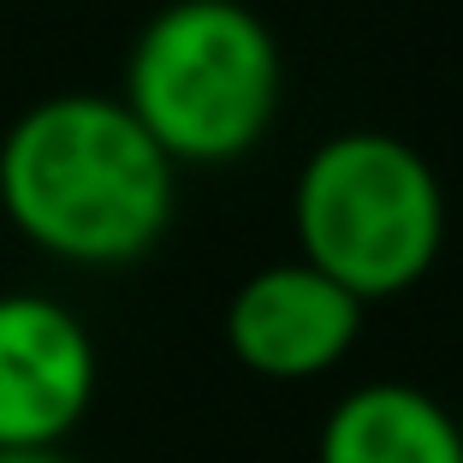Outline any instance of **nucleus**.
Returning a JSON list of instances; mask_svg holds the SVG:
<instances>
[{
  "label": "nucleus",
  "mask_w": 463,
  "mask_h": 463,
  "mask_svg": "<svg viewBox=\"0 0 463 463\" xmlns=\"http://www.w3.org/2000/svg\"><path fill=\"white\" fill-rule=\"evenodd\" d=\"M178 166L137 113L101 90L42 96L0 137V203L60 261L119 268L149 256L173 220Z\"/></svg>",
  "instance_id": "1"
},
{
  "label": "nucleus",
  "mask_w": 463,
  "mask_h": 463,
  "mask_svg": "<svg viewBox=\"0 0 463 463\" xmlns=\"http://www.w3.org/2000/svg\"><path fill=\"white\" fill-rule=\"evenodd\" d=\"M291 232L298 261L368 309L428 279L446 250V191L416 143L392 131H339L303 161Z\"/></svg>",
  "instance_id": "3"
},
{
  "label": "nucleus",
  "mask_w": 463,
  "mask_h": 463,
  "mask_svg": "<svg viewBox=\"0 0 463 463\" xmlns=\"http://www.w3.org/2000/svg\"><path fill=\"white\" fill-rule=\"evenodd\" d=\"M0 463H71V458L54 446V451H0Z\"/></svg>",
  "instance_id": "7"
},
{
  "label": "nucleus",
  "mask_w": 463,
  "mask_h": 463,
  "mask_svg": "<svg viewBox=\"0 0 463 463\" xmlns=\"http://www.w3.org/2000/svg\"><path fill=\"white\" fill-rule=\"evenodd\" d=\"M363 339V303L309 261H273L250 273L226 303V345L261 381H315Z\"/></svg>",
  "instance_id": "5"
},
{
  "label": "nucleus",
  "mask_w": 463,
  "mask_h": 463,
  "mask_svg": "<svg viewBox=\"0 0 463 463\" xmlns=\"http://www.w3.org/2000/svg\"><path fill=\"white\" fill-rule=\"evenodd\" d=\"M315 463H463V428L422 386L368 381L327 410Z\"/></svg>",
  "instance_id": "6"
},
{
  "label": "nucleus",
  "mask_w": 463,
  "mask_h": 463,
  "mask_svg": "<svg viewBox=\"0 0 463 463\" xmlns=\"http://www.w3.org/2000/svg\"><path fill=\"white\" fill-rule=\"evenodd\" d=\"M96 398V339L66 303L0 291V451H54Z\"/></svg>",
  "instance_id": "4"
},
{
  "label": "nucleus",
  "mask_w": 463,
  "mask_h": 463,
  "mask_svg": "<svg viewBox=\"0 0 463 463\" xmlns=\"http://www.w3.org/2000/svg\"><path fill=\"white\" fill-rule=\"evenodd\" d=\"M279 42L244 0H166L125 60V108L166 161L226 166L279 113Z\"/></svg>",
  "instance_id": "2"
}]
</instances>
